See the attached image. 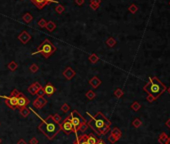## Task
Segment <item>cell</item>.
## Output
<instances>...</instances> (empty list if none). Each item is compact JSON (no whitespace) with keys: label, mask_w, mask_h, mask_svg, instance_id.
I'll return each instance as SVG.
<instances>
[{"label":"cell","mask_w":170,"mask_h":144,"mask_svg":"<svg viewBox=\"0 0 170 144\" xmlns=\"http://www.w3.org/2000/svg\"><path fill=\"white\" fill-rule=\"evenodd\" d=\"M85 96H86V98L88 99V100H93V99L95 98L96 94H95V92L93 91V90H89V91L86 92Z\"/></svg>","instance_id":"obj_24"},{"label":"cell","mask_w":170,"mask_h":144,"mask_svg":"<svg viewBox=\"0 0 170 144\" xmlns=\"http://www.w3.org/2000/svg\"><path fill=\"white\" fill-rule=\"evenodd\" d=\"M165 125H166V126H167V127H168V128H169V129H170V118H169V119H168V120H167V121H166V123H165Z\"/></svg>","instance_id":"obj_44"},{"label":"cell","mask_w":170,"mask_h":144,"mask_svg":"<svg viewBox=\"0 0 170 144\" xmlns=\"http://www.w3.org/2000/svg\"><path fill=\"white\" fill-rule=\"evenodd\" d=\"M167 91H168V93H169V94H170V87H169V88H168V89H167Z\"/></svg>","instance_id":"obj_46"},{"label":"cell","mask_w":170,"mask_h":144,"mask_svg":"<svg viewBox=\"0 0 170 144\" xmlns=\"http://www.w3.org/2000/svg\"><path fill=\"white\" fill-rule=\"evenodd\" d=\"M140 107H141V104L137 102V101H134L132 104H131V109L132 110H134V111H138L139 109H140Z\"/></svg>","instance_id":"obj_29"},{"label":"cell","mask_w":170,"mask_h":144,"mask_svg":"<svg viewBox=\"0 0 170 144\" xmlns=\"http://www.w3.org/2000/svg\"><path fill=\"white\" fill-rule=\"evenodd\" d=\"M74 1H75V3H76L78 6H82L85 2V0H74Z\"/></svg>","instance_id":"obj_39"},{"label":"cell","mask_w":170,"mask_h":144,"mask_svg":"<svg viewBox=\"0 0 170 144\" xmlns=\"http://www.w3.org/2000/svg\"><path fill=\"white\" fill-rule=\"evenodd\" d=\"M20 110V114L23 116V117H27L29 114H30V110H29V108H27V107H24V108H21L19 109Z\"/></svg>","instance_id":"obj_25"},{"label":"cell","mask_w":170,"mask_h":144,"mask_svg":"<svg viewBox=\"0 0 170 144\" xmlns=\"http://www.w3.org/2000/svg\"><path fill=\"white\" fill-rule=\"evenodd\" d=\"M22 19H23L24 22H26V23H30V22L32 21V19H33V16L31 15V13L26 12V13L22 16Z\"/></svg>","instance_id":"obj_21"},{"label":"cell","mask_w":170,"mask_h":144,"mask_svg":"<svg viewBox=\"0 0 170 144\" xmlns=\"http://www.w3.org/2000/svg\"><path fill=\"white\" fill-rule=\"evenodd\" d=\"M29 110H30V111H33L32 108H29ZM33 113H34L37 117L40 118V119L42 120L41 123L38 125V130H39L40 132H42V133L46 136L47 139L52 140L53 138L58 134L59 131H60L59 123H57V122L53 119L52 115H48L46 119H42V118L37 114V112L33 111Z\"/></svg>","instance_id":"obj_1"},{"label":"cell","mask_w":170,"mask_h":144,"mask_svg":"<svg viewBox=\"0 0 170 144\" xmlns=\"http://www.w3.org/2000/svg\"><path fill=\"white\" fill-rule=\"evenodd\" d=\"M61 110L63 112H68L70 110V106L69 104H67V103H64V104L61 106Z\"/></svg>","instance_id":"obj_33"},{"label":"cell","mask_w":170,"mask_h":144,"mask_svg":"<svg viewBox=\"0 0 170 144\" xmlns=\"http://www.w3.org/2000/svg\"><path fill=\"white\" fill-rule=\"evenodd\" d=\"M38 70H39V66L37 65L36 63H32L29 67V71L31 73H36V72H38Z\"/></svg>","instance_id":"obj_26"},{"label":"cell","mask_w":170,"mask_h":144,"mask_svg":"<svg viewBox=\"0 0 170 144\" xmlns=\"http://www.w3.org/2000/svg\"><path fill=\"white\" fill-rule=\"evenodd\" d=\"M73 144H79L78 140H77V139H76V140H75V141H74V143H73Z\"/></svg>","instance_id":"obj_45"},{"label":"cell","mask_w":170,"mask_h":144,"mask_svg":"<svg viewBox=\"0 0 170 144\" xmlns=\"http://www.w3.org/2000/svg\"><path fill=\"white\" fill-rule=\"evenodd\" d=\"M41 87H42V86L40 85L39 82H34V83H32L31 85L27 88V90H28V92H29L30 94H32V95H36L37 91L39 90Z\"/></svg>","instance_id":"obj_12"},{"label":"cell","mask_w":170,"mask_h":144,"mask_svg":"<svg viewBox=\"0 0 170 144\" xmlns=\"http://www.w3.org/2000/svg\"><path fill=\"white\" fill-rule=\"evenodd\" d=\"M45 28L49 31V32H52L53 30L56 28V24L53 22V21H48L47 22V24H46Z\"/></svg>","instance_id":"obj_20"},{"label":"cell","mask_w":170,"mask_h":144,"mask_svg":"<svg viewBox=\"0 0 170 144\" xmlns=\"http://www.w3.org/2000/svg\"><path fill=\"white\" fill-rule=\"evenodd\" d=\"M30 103V100L27 98L26 96L20 92L19 97H18V100H17V108H24V107H27V105Z\"/></svg>","instance_id":"obj_8"},{"label":"cell","mask_w":170,"mask_h":144,"mask_svg":"<svg viewBox=\"0 0 170 144\" xmlns=\"http://www.w3.org/2000/svg\"><path fill=\"white\" fill-rule=\"evenodd\" d=\"M46 104H47V100H46L43 96H37V98L33 101V105H34V107L37 108V109H41V108H43Z\"/></svg>","instance_id":"obj_9"},{"label":"cell","mask_w":170,"mask_h":144,"mask_svg":"<svg viewBox=\"0 0 170 144\" xmlns=\"http://www.w3.org/2000/svg\"><path fill=\"white\" fill-rule=\"evenodd\" d=\"M122 95H123V91H122L120 88H117V89L114 91V96H116L117 98H120V97H122Z\"/></svg>","instance_id":"obj_31"},{"label":"cell","mask_w":170,"mask_h":144,"mask_svg":"<svg viewBox=\"0 0 170 144\" xmlns=\"http://www.w3.org/2000/svg\"><path fill=\"white\" fill-rule=\"evenodd\" d=\"M88 60L91 62V63H96V62H98V60H99V57L95 54V53H92V54H90V56L88 57Z\"/></svg>","instance_id":"obj_23"},{"label":"cell","mask_w":170,"mask_h":144,"mask_svg":"<svg viewBox=\"0 0 170 144\" xmlns=\"http://www.w3.org/2000/svg\"><path fill=\"white\" fill-rule=\"evenodd\" d=\"M150 81L144 86V91H146L149 95L153 96L154 99H157L165 90H166V87L160 82V80L156 77L154 78H150Z\"/></svg>","instance_id":"obj_3"},{"label":"cell","mask_w":170,"mask_h":144,"mask_svg":"<svg viewBox=\"0 0 170 144\" xmlns=\"http://www.w3.org/2000/svg\"><path fill=\"white\" fill-rule=\"evenodd\" d=\"M75 74H76V73H75V71L72 69L71 67H67L65 70L63 71V76H64L67 80H71V79L75 76Z\"/></svg>","instance_id":"obj_13"},{"label":"cell","mask_w":170,"mask_h":144,"mask_svg":"<svg viewBox=\"0 0 170 144\" xmlns=\"http://www.w3.org/2000/svg\"><path fill=\"white\" fill-rule=\"evenodd\" d=\"M129 10H130L132 13H134V12H136L137 8H136V6H135V5H131V6L129 7Z\"/></svg>","instance_id":"obj_40"},{"label":"cell","mask_w":170,"mask_h":144,"mask_svg":"<svg viewBox=\"0 0 170 144\" xmlns=\"http://www.w3.org/2000/svg\"><path fill=\"white\" fill-rule=\"evenodd\" d=\"M59 126H60V130L63 131L65 134H70V133H72V132H74V133H76L75 132V129H74V127H73V125H72L71 121H70V117L68 116V117H66L60 124H59Z\"/></svg>","instance_id":"obj_7"},{"label":"cell","mask_w":170,"mask_h":144,"mask_svg":"<svg viewBox=\"0 0 170 144\" xmlns=\"http://www.w3.org/2000/svg\"><path fill=\"white\" fill-rule=\"evenodd\" d=\"M101 83H102V81L97 76H94L89 80V84H90L92 88H98L99 86L101 85Z\"/></svg>","instance_id":"obj_14"},{"label":"cell","mask_w":170,"mask_h":144,"mask_svg":"<svg viewBox=\"0 0 170 144\" xmlns=\"http://www.w3.org/2000/svg\"><path fill=\"white\" fill-rule=\"evenodd\" d=\"M168 144H170V136H169V139H168Z\"/></svg>","instance_id":"obj_47"},{"label":"cell","mask_w":170,"mask_h":144,"mask_svg":"<svg viewBox=\"0 0 170 144\" xmlns=\"http://www.w3.org/2000/svg\"><path fill=\"white\" fill-rule=\"evenodd\" d=\"M88 129V125H87V123H84V124H82L80 127H79L78 131H80V132H84V131H86ZM77 131V132H78Z\"/></svg>","instance_id":"obj_34"},{"label":"cell","mask_w":170,"mask_h":144,"mask_svg":"<svg viewBox=\"0 0 170 144\" xmlns=\"http://www.w3.org/2000/svg\"><path fill=\"white\" fill-rule=\"evenodd\" d=\"M84 136H85V140L87 141L88 144H96L97 140H98L93 134H84Z\"/></svg>","instance_id":"obj_18"},{"label":"cell","mask_w":170,"mask_h":144,"mask_svg":"<svg viewBox=\"0 0 170 144\" xmlns=\"http://www.w3.org/2000/svg\"><path fill=\"white\" fill-rule=\"evenodd\" d=\"M56 50V47L53 45V43L49 39H45L38 47H37V50L35 52L32 53V55H36V54H42V56L44 58H49L53 53L55 52Z\"/></svg>","instance_id":"obj_4"},{"label":"cell","mask_w":170,"mask_h":144,"mask_svg":"<svg viewBox=\"0 0 170 144\" xmlns=\"http://www.w3.org/2000/svg\"><path fill=\"white\" fill-rule=\"evenodd\" d=\"M0 143H1V139H0Z\"/></svg>","instance_id":"obj_48"},{"label":"cell","mask_w":170,"mask_h":144,"mask_svg":"<svg viewBox=\"0 0 170 144\" xmlns=\"http://www.w3.org/2000/svg\"><path fill=\"white\" fill-rule=\"evenodd\" d=\"M132 125H133L135 128H139V127L142 125V121H141L139 118H135V119L132 121Z\"/></svg>","instance_id":"obj_30"},{"label":"cell","mask_w":170,"mask_h":144,"mask_svg":"<svg viewBox=\"0 0 170 144\" xmlns=\"http://www.w3.org/2000/svg\"><path fill=\"white\" fill-rule=\"evenodd\" d=\"M7 67H8L9 70H11V71H15V70L18 68V64H17L15 61H11V62L8 63Z\"/></svg>","instance_id":"obj_22"},{"label":"cell","mask_w":170,"mask_h":144,"mask_svg":"<svg viewBox=\"0 0 170 144\" xmlns=\"http://www.w3.org/2000/svg\"><path fill=\"white\" fill-rule=\"evenodd\" d=\"M115 44H116V40L114 39L113 37H109L108 39L106 40V45L109 46V47H113Z\"/></svg>","instance_id":"obj_27"},{"label":"cell","mask_w":170,"mask_h":144,"mask_svg":"<svg viewBox=\"0 0 170 144\" xmlns=\"http://www.w3.org/2000/svg\"><path fill=\"white\" fill-rule=\"evenodd\" d=\"M17 144H26V141L24 139H20V140H18Z\"/></svg>","instance_id":"obj_43"},{"label":"cell","mask_w":170,"mask_h":144,"mask_svg":"<svg viewBox=\"0 0 170 144\" xmlns=\"http://www.w3.org/2000/svg\"><path fill=\"white\" fill-rule=\"evenodd\" d=\"M18 40H19L22 44H26V43H28V42L31 40V35L27 32V31L23 30V31L18 35Z\"/></svg>","instance_id":"obj_10"},{"label":"cell","mask_w":170,"mask_h":144,"mask_svg":"<svg viewBox=\"0 0 170 144\" xmlns=\"http://www.w3.org/2000/svg\"><path fill=\"white\" fill-rule=\"evenodd\" d=\"M101 4V0H90L89 2V6L91 7L93 10H96L100 7Z\"/></svg>","instance_id":"obj_19"},{"label":"cell","mask_w":170,"mask_h":144,"mask_svg":"<svg viewBox=\"0 0 170 144\" xmlns=\"http://www.w3.org/2000/svg\"><path fill=\"white\" fill-rule=\"evenodd\" d=\"M64 10H65V7L63 6V5H61V4H57L56 6H55V11L57 12L58 14H61L64 12Z\"/></svg>","instance_id":"obj_28"},{"label":"cell","mask_w":170,"mask_h":144,"mask_svg":"<svg viewBox=\"0 0 170 144\" xmlns=\"http://www.w3.org/2000/svg\"><path fill=\"white\" fill-rule=\"evenodd\" d=\"M87 125L99 135H105L110 130L111 121L105 117L101 112H98L94 116H90V120L87 122Z\"/></svg>","instance_id":"obj_2"},{"label":"cell","mask_w":170,"mask_h":144,"mask_svg":"<svg viewBox=\"0 0 170 144\" xmlns=\"http://www.w3.org/2000/svg\"><path fill=\"white\" fill-rule=\"evenodd\" d=\"M52 116H53V119H54L57 123L60 124V122H61V116L58 115V114H54V115H52Z\"/></svg>","instance_id":"obj_35"},{"label":"cell","mask_w":170,"mask_h":144,"mask_svg":"<svg viewBox=\"0 0 170 144\" xmlns=\"http://www.w3.org/2000/svg\"><path fill=\"white\" fill-rule=\"evenodd\" d=\"M69 117H70V121H71L72 125H73V127H74V129H75L76 135H78V134H77V131H78L79 127L82 124H84V123H87L86 120L79 114V112L77 111V110H73V111L71 112V114H70Z\"/></svg>","instance_id":"obj_6"},{"label":"cell","mask_w":170,"mask_h":144,"mask_svg":"<svg viewBox=\"0 0 170 144\" xmlns=\"http://www.w3.org/2000/svg\"><path fill=\"white\" fill-rule=\"evenodd\" d=\"M110 135H112V136H114L115 137V139L116 140H119L120 138H121V136H122V132L120 131V129L118 128V127H114L113 129L111 130V133H110Z\"/></svg>","instance_id":"obj_16"},{"label":"cell","mask_w":170,"mask_h":144,"mask_svg":"<svg viewBox=\"0 0 170 144\" xmlns=\"http://www.w3.org/2000/svg\"><path fill=\"white\" fill-rule=\"evenodd\" d=\"M36 95H37V96H43V95H44V89H43V87H41L39 90L37 91Z\"/></svg>","instance_id":"obj_37"},{"label":"cell","mask_w":170,"mask_h":144,"mask_svg":"<svg viewBox=\"0 0 170 144\" xmlns=\"http://www.w3.org/2000/svg\"><path fill=\"white\" fill-rule=\"evenodd\" d=\"M35 6L38 9H42L44 6H46L47 4H49V2L47 0H30Z\"/></svg>","instance_id":"obj_15"},{"label":"cell","mask_w":170,"mask_h":144,"mask_svg":"<svg viewBox=\"0 0 170 144\" xmlns=\"http://www.w3.org/2000/svg\"><path fill=\"white\" fill-rule=\"evenodd\" d=\"M29 144H38V139L36 137L31 138L30 141H29Z\"/></svg>","instance_id":"obj_38"},{"label":"cell","mask_w":170,"mask_h":144,"mask_svg":"<svg viewBox=\"0 0 170 144\" xmlns=\"http://www.w3.org/2000/svg\"><path fill=\"white\" fill-rule=\"evenodd\" d=\"M108 140H109V142L112 143V144H114L116 141H117V140L115 139V137H114V136H112V135H109V136H108Z\"/></svg>","instance_id":"obj_36"},{"label":"cell","mask_w":170,"mask_h":144,"mask_svg":"<svg viewBox=\"0 0 170 144\" xmlns=\"http://www.w3.org/2000/svg\"><path fill=\"white\" fill-rule=\"evenodd\" d=\"M155 99L153 98V96H151V95H148L147 96V101H149V102H152V101H154Z\"/></svg>","instance_id":"obj_41"},{"label":"cell","mask_w":170,"mask_h":144,"mask_svg":"<svg viewBox=\"0 0 170 144\" xmlns=\"http://www.w3.org/2000/svg\"><path fill=\"white\" fill-rule=\"evenodd\" d=\"M96 144H106V142H105L103 139H98L97 142H96Z\"/></svg>","instance_id":"obj_42"},{"label":"cell","mask_w":170,"mask_h":144,"mask_svg":"<svg viewBox=\"0 0 170 144\" xmlns=\"http://www.w3.org/2000/svg\"><path fill=\"white\" fill-rule=\"evenodd\" d=\"M20 92L17 89H14L10 96H4V95H0V98L5 99V104L12 110H15L17 108V100L19 97Z\"/></svg>","instance_id":"obj_5"},{"label":"cell","mask_w":170,"mask_h":144,"mask_svg":"<svg viewBox=\"0 0 170 144\" xmlns=\"http://www.w3.org/2000/svg\"><path fill=\"white\" fill-rule=\"evenodd\" d=\"M168 139H169V136L165 132H162L158 137V142L160 144H168Z\"/></svg>","instance_id":"obj_17"},{"label":"cell","mask_w":170,"mask_h":144,"mask_svg":"<svg viewBox=\"0 0 170 144\" xmlns=\"http://www.w3.org/2000/svg\"><path fill=\"white\" fill-rule=\"evenodd\" d=\"M37 24H38V26L41 27V28H45L46 24H47V21H46L44 18H42V19H40L39 21H38Z\"/></svg>","instance_id":"obj_32"},{"label":"cell","mask_w":170,"mask_h":144,"mask_svg":"<svg viewBox=\"0 0 170 144\" xmlns=\"http://www.w3.org/2000/svg\"><path fill=\"white\" fill-rule=\"evenodd\" d=\"M43 89H44V94L48 95V96H52L53 94L55 93V91H56V88H55L50 82H48V83L43 87Z\"/></svg>","instance_id":"obj_11"}]
</instances>
